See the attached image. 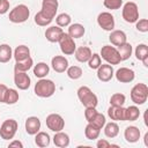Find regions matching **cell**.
Returning a JSON list of instances; mask_svg holds the SVG:
<instances>
[{"label":"cell","mask_w":148,"mask_h":148,"mask_svg":"<svg viewBox=\"0 0 148 148\" xmlns=\"http://www.w3.org/2000/svg\"><path fill=\"white\" fill-rule=\"evenodd\" d=\"M34 92L36 96L42 98H49L56 92V83L49 79H39L34 88Z\"/></svg>","instance_id":"6da1fadb"},{"label":"cell","mask_w":148,"mask_h":148,"mask_svg":"<svg viewBox=\"0 0 148 148\" xmlns=\"http://www.w3.org/2000/svg\"><path fill=\"white\" fill-rule=\"evenodd\" d=\"M77 97L84 108H96L98 104L97 96L87 86H82L77 89Z\"/></svg>","instance_id":"7a4b0ae2"},{"label":"cell","mask_w":148,"mask_h":148,"mask_svg":"<svg viewBox=\"0 0 148 148\" xmlns=\"http://www.w3.org/2000/svg\"><path fill=\"white\" fill-rule=\"evenodd\" d=\"M30 16V9L27 5L24 3H20L17 6H15L8 15V18L10 22L13 23H23L25 22Z\"/></svg>","instance_id":"3957f363"},{"label":"cell","mask_w":148,"mask_h":148,"mask_svg":"<svg viewBox=\"0 0 148 148\" xmlns=\"http://www.w3.org/2000/svg\"><path fill=\"white\" fill-rule=\"evenodd\" d=\"M148 98V87L146 83H136L131 90V99L135 105H142Z\"/></svg>","instance_id":"277c9868"},{"label":"cell","mask_w":148,"mask_h":148,"mask_svg":"<svg viewBox=\"0 0 148 148\" xmlns=\"http://www.w3.org/2000/svg\"><path fill=\"white\" fill-rule=\"evenodd\" d=\"M121 16L127 23H135L139 20V8L138 5L133 1H128L123 6Z\"/></svg>","instance_id":"5b68a950"},{"label":"cell","mask_w":148,"mask_h":148,"mask_svg":"<svg viewBox=\"0 0 148 148\" xmlns=\"http://www.w3.org/2000/svg\"><path fill=\"white\" fill-rule=\"evenodd\" d=\"M18 128V124L15 119H6L0 126V136L3 140H12Z\"/></svg>","instance_id":"8992f818"},{"label":"cell","mask_w":148,"mask_h":148,"mask_svg":"<svg viewBox=\"0 0 148 148\" xmlns=\"http://www.w3.org/2000/svg\"><path fill=\"white\" fill-rule=\"evenodd\" d=\"M99 56L102 59H104L106 61V64H110V65H118L121 61L117 47L111 46V45H104L101 49Z\"/></svg>","instance_id":"52a82bcc"},{"label":"cell","mask_w":148,"mask_h":148,"mask_svg":"<svg viewBox=\"0 0 148 148\" xmlns=\"http://www.w3.org/2000/svg\"><path fill=\"white\" fill-rule=\"evenodd\" d=\"M58 43H59V46H60L61 52H62L65 56L74 54V52H75V50H76V44H75L74 39H73L67 32H62V35H61V37L59 38Z\"/></svg>","instance_id":"ba28073f"},{"label":"cell","mask_w":148,"mask_h":148,"mask_svg":"<svg viewBox=\"0 0 148 148\" xmlns=\"http://www.w3.org/2000/svg\"><path fill=\"white\" fill-rule=\"evenodd\" d=\"M46 126L50 131L52 132H59V131H62L64 127H65V120L64 118L58 114V113H50L47 117H46Z\"/></svg>","instance_id":"9c48e42d"},{"label":"cell","mask_w":148,"mask_h":148,"mask_svg":"<svg viewBox=\"0 0 148 148\" xmlns=\"http://www.w3.org/2000/svg\"><path fill=\"white\" fill-rule=\"evenodd\" d=\"M97 24L105 31H112L116 25L114 17L109 12H102L97 16Z\"/></svg>","instance_id":"30bf717a"},{"label":"cell","mask_w":148,"mask_h":148,"mask_svg":"<svg viewBox=\"0 0 148 148\" xmlns=\"http://www.w3.org/2000/svg\"><path fill=\"white\" fill-rule=\"evenodd\" d=\"M14 83L20 90H27L30 87L31 79L27 74V72L14 71Z\"/></svg>","instance_id":"8fae6325"},{"label":"cell","mask_w":148,"mask_h":148,"mask_svg":"<svg viewBox=\"0 0 148 148\" xmlns=\"http://www.w3.org/2000/svg\"><path fill=\"white\" fill-rule=\"evenodd\" d=\"M113 75H114V71H113L112 65H110V64H102L97 68V77L102 82L111 81Z\"/></svg>","instance_id":"7c38bea8"},{"label":"cell","mask_w":148,"mask_h":148,"mask_svg":"<svg viewBox=\"0 0 148 148\" xmlns=\"http://www.w3.org/2000/svg\"><path fill=\"white\" fill-rule=\"evenodd\" d=\"M114 76L117 79V81L121 82V83H130L134 80L135 77V73L133 69L127 68V67H120L119 69L116 71Z\"/></svg>","instance_id":"4fadbf2b"},{"label":"cell","mask_w":148,"mask_h":148,"mask_svg":"<svg viewBox=\"0 0 148 148\" xmlns=\"http://www.w3.org/2000/svg\"><path fill=\"white\" fill-rule=\"evenodd\" d=\"M51 66H52L54 72L64 73L68 68V60L64 56H54L51 60Z\"/></svg>","instance_id":"5bb4252c"},{"label":"cell","mask_w":148,"mask_h":148,"mask_svg":"<svg viewBox=\"0 0 148 148\" xmlns=\"http://www.w3.org/2000/svg\"><path fill=\"white\" fill-rule=\"evenodd\" d=\"M24 127H25V132L29 135H35L40 130V120H39V118L35 117V116L28 117L27 120H25Z\"/></svg>","instance_id":"9a60e30c"},{"label":"cell","mask_w":148,"mask_h":148,"mask_svg":"<svg viewBox=\"0 0 148 148\" xmlns=\"http://www.w3.org/2000/svg\"><path fill=\"white\" fill-rule=\"evenodd\" d=\"M108 116L113 121H126L125 120V108L124 106H116L110 105L108 109Z\"/></svg>","instance_id":"2e32d148"},{"label":"cell","mask_w":148,"mask_h":148,"mask_svg":"<svg viewBox=\"0 0 148 148\" xmlns=\"http://www.w3.org/2000/svg\"><path fill=\"white\" fill-rule=\"evenodd\" d=\"M59 7V2L58 0H43L42 1V12H44L45 14H47L49 16H51L52 18H54L57 10Z\"/></svg>","instance_id":"e0dca14e"},{"label":"cell","mask_w":148,"mask_h":148,"mask_svg":"<svg viewBox=\"0 0 148 148\" xmlns=\"http://www.w3.org/2000/svg\"><path fill=\"white\" fill-rule=\"evenodd\" d=\"M140 136H141V132L136 126H127L124 131V138L130 143L138 142Z\"/></svg>","instance_id":"ac0fdd59"},{"label":"cell","mask_w":148,"mask_h":148,"mask_svg":"<svg viewBox=\"0 0 148 148\" xmlns=\"http://www.w3.org/2000/svg\"><path fill=\"white\" fill-rule=\"evenodd\" d=\"M62 29L58 25H51L45 30V37L50 43H57L62 35Z\"/></svg>","instance_id":"d6986e66"},{"label":"cell","mask_w":148,"mask_h":148,"mask_svg":"<svg viewBox=\"0 0 148 148\" xmlns=\"http://www.w3.org/2000/svg\"><path fill=\"white\" fill-rule=\"evenodd\" d=\"M109 40L112 45L114 46H119L121 44H124L125 42H127V36L123 30H112L110 31V36H109Z\"/></svg>","instance_id":"ffe728a7"},{"label":"cell","mask_w":148,"mask_h":148,"mask_svg":"<svg viewBox=\"0 0 148 148\" xmlns=\"http://www.w3.org/2000/svg\"><path fill=\"white\" fill-rule=\"evenodd\" d=\"M52 139H53L54 146H57L59 148H65V147L69 146V135L62 131L56 132V134Z\"/></svg>","instance_id":"44dd1931"},{"label":"cell","mask_w":148,"mask_h":148,"mask_svg":"<svg viewBox=\"0 0 148 148\" xmlns=\"http://www.w3.org/2000/svg\"><path fill=\"white\" fill-rule=\"evenodd\" d=\"M91 54H92V52H91L90 47H88V46H80L74 52L75 59L79 62H87L89 60V58L91 57Z\"/></svg>","instance_id":"7402d4cb"},{"label":"cell","mask_w":148,"mask_h":148,"mask_svg":"<svg viewBox=\"0 0 148 148\" xmlns=\"http://www.w3.org/2000/svg\"><path fill=\"white\" fill-rule=\"evenodd\" d=\"M13 57H14L15 61L24 60V59L30 57V49L27 45H18L13 51Z\"/></svg>","instance_id":"603a6c76"},{"label":"cell","mask_w":148,"mask_h":148,"mask_svg":"<svg viewBox=\"0 0 148 148\" xmlns=\"http://www.w3.org/2000/svg\"><path fill=\"white\" fill-rule=\"evenodd\" d=\"M86 32V29L81 24V23H73V24H69L68 25V35L75 39V38H81Z\"/></svg>","instance_id":"cb8c5ba5"},{"label":"cell","mask_w":148,"mask_h":148,"mask_svg":"<svg viewBox=\"0 0 148 148\" xmlns=\"http://www.w3.org/2000/svg\"><path fill=\"white\" fill-rule=\"evenodd\" d=\"M49 72H50V67H49V65H47L46 62L40 61V62H37V64L34 66V74H35V76L38 77V79L45 77V76L49 74Z\"/></svg>","instance_id":"d4e9b609"},{"label":"cell","mask_w":148,"mask_h":148,"mask_svg":"<svg viewBox=\"0 0 148 148\" xmlns=\"http://www.w3.org/2000/svg\"><path fill=\"white\" fill-rule=\"evenodd\" d=\"M103 128H104V134H105L106 138L112 139V138H116L119 134V126L116 121H110L108 124L105 123Z\"/></svg>","instance_id":"484cf974"},{"label":"cell","mask_w":148,"mask_h":148,"mask_svg":"<svg viewBox=\"0 0 148 148\" xmlns=\"http://www.w3.org/2000/svg\"><path fill=\"white\" fill-rule=\"evenodd\" d=\"M13 58V50L8 44H0V62L6 64Z\"/></svg>","instance_id":"4316f807"},{"label":"cell","mask_w":148,"mask_h":148,"mask_svg":"<svg viewBox=\"0 0 148 148\" xmlns=\"http://www.w3.org/2000/svg\"><path fill=\"white\" fill-rule=\"evenodd\" d=\"M117 50H118V53H119V56H120L121 61L130 59V57L132 56V52H133L132 45H131L130 43H127V42H125L124 44L117 46Z\"/></svg>","instance_id":"83f0119b"},{"label":"cell","mask_w":148,"mask_h":148,"mask_svg":"<svg viewBox=\"0 0 148 148\" xmlns=\"http://www.w3.org/2000/svg\"><path fill=\"white\" fill-rule=\"evenodd\" d=\"M50 142H51V138L46 132H38L35 134V143L38 147H40V148L47 147L50 145Z\"/></svg>","instance_id":"f1b7e54d"},{"label":"cell","mask_w":148,"mask_h":148,"mask_svg":"<svg viewBox=\"0 0 148 148\" xmlns=\"http://www.w3.org/2000/svg\"><path fill=\"white\" fill-rule=\"evenodd\" d=\"M140 117V110L136 105H131L125 108V120L127 121H135Z\"/></svg>","instance_id":"f546056e"},{"label":"cell","mask_w":148,"mask_h":148,"mask_svg":"<svg viewBox=\"0 0 148 148\" xmlns=\"http://www.w3.org/2000/svg\"><path fill=\"white\" fill-rule=\"evenodd\" d=\"M34 65V60L31 57L24 59V60H20V61H15V66H14V71H18V72H28Z\"/></svg>","instance_id":"4dcf8cb0"},{"label":"cell","mask_w":148,"mask_h":148,"mask_svg":"<svg viewBox=\"0 0 148 148\" xmlns=\"http://www.w3.org/2000/svg\"><path fill=\"white\" fill-rule=\"evenodd\" d=\"M99 133H101V130L98 127H96L95 125L88 123L86 128H84V135L88 140H96L98 136H99Z\"/></svg>","instance_id":"1f68e13d"},{"label":"cell","mask_w":148,"mask_h":148,"mask_svg":"<svg viewBox=\"0 0 148 148\" xmlns=\"http://www.w3.org/2000/svg\"><path fill=\"white\" fill-rule=\"evenodd\" d=\"M52 17L51 16H49L47 14H45L44 12H42V10H39L36 15H35V23L37 24V25H39V27H46V25H49L51 22H52Z\"/></svg>","instance_id":"d6a6232c"},{"label":"cell","mask_w":148,"mask_h":148,"mask_svg":"<svg viewBox=\"0 0 148 148\" xmlns=\"http://www.w3.org/2000/svg\"><path fill=\"white\" fill-rule=\"evenodd\" d=\"M20 98V95L17 92L16 89H13V88H8L7 92H6V97H5V104H8V105H13L15 104Z\"/></svg>","instance_id":"836d02e7"},{"label":"cell","mask_w":148,"mask_h":148,"mask_svg":"<svg viewBox=\"0 0 148 148\" xmlns=\"http://www.w3.org/2000/svg\"><path fill=\"white\" fill-rule=\"evenodd\" d=\"M56 22H57V25L60 27V28H64V27H68L72 22V17L69 14L67 13H61L59 15H57L56 17Z\"/></svg>","instance_id":"e575fe53"},{"label":"cell","mask_w":148,"mask_h":148,"mask_svg":"<svg viewBox=\"0 0 148 148\" xmlns=\"http://www.w3.org/2000/svg\"><path fill=\"white\" fill-rule=\"evenodd\" d=\"M66 73H67V76L72 80H77L82 76V68L79 67V66H69L67 69H66Z\"/></svg>","instance_id":"d590c367"},{"label":"cell","mask_w":148,"mask_h":148,"mask_svg":"<svg viewBox=\"0 0 148 148\" xmlns=\"http://www.w3.org/2000/svg\"><path fill=\"white\" fill-rule=\"evenodd\" d=\"M126 101V97L121 92H116L110 97V105H116V106H123Z\"/></svg>","instance_id":"8d00e7d4"},{"label":"cell","mask_w":148,"mask_h":148,"mask_svg":"<svg viewBox=\"0 0 148 148\" xmlns=\"http://www.w3.org/2000/svg\"><path fill=\"white\" fill-rule=\"evenodd\" d=\"M87 62H88V66L90 69H97L102 65V58L98 53H92Z\"/></svg>","instance_id":"74e56055"},{"label":"cell","mask_w":148,"mask_h":148,"mask_svg":"<svg viewBox=\"0 0 148 148\" xmlns=\"http://www.w3.org/2000/svg\"><path fill=\"white\" fill-rule=\"evenodd\" d=\"M134 53H135L136 59L141 61L143 58L148 57V46H147L146 44H139V45L135 47Z\"/></svg>","instance_id":"f35d334b"},{"label":"cell","mask_w":148,"mask_h":148,"mask_svg":"<svg viewBox=\"0 0 148 148\" xmlns=\"http://www.w3.org/2000/svg\"><path fill=\"white\" fill-rule=\"evenodd\" d=\"M105 123H106L105 116H104L103 113H99V112H97V114L95 116V118L92 119V121H91L90 124H92V125H95L96 127H98L99 130H102V128L104 127Z\"/></svg>","instance_id":"ab89813d"},{"label":"cell","mask_w":148,"mask_h":148,"mask_svg":"<svg viewBox=\"0 0 148 148\" xmlns=\"http://www.w3.org/2000/svg\"><path fill=\"white\" fill-rule=\"evenodd\" d=\"M103 5L108 9L116 10V9H119L123 6V0H104Z\"/></svg>","instance_id":"60d3db41"},{"label":"cell","mask_w":148,"mask_h":148,"mask_svg":"<svg viewBox=\"0 0 148 148\" xmlns=\"http://www.w3.org/2000/svg\"><path fill=\"white\" fill-rule=\"evenodd\" d=\"M135 28L140 32H147L148 31V20L147 18H141L135 22Z\"/></svg>","instance_id":"b9f144b4"},{"label":"cell","mask_w":148,"mask_h":148,"mask_svg":"<svg viewBox=\"0 0 148 148\" xmlns=\"http://www.w3.org/2000/svg\"><path fill=\"white\" fill-rule=\"evenodd\" d=\"M97 110L96 108H86V111H84V118L88 123H91L92 119L95 118V116L97 114Z\"/></svg>","instance_id":"7bdbcfd3"},{"label":"cell","mask_w":148,"mask_h":148,"mask_svg":"<svg viewBox=\"0 0 148 148\" xmlns=\"http://www.w3.org/2000/svg\"><path fill=\"white\" fill-rule=\"evenodd\" d=\"M97 148H110V147H118V145H112L105 139H99L96 143Z\"/></svg>","instance_id":"ee69618b"},{"label":"cell","mask_w":148,"mask_h":148,"mask_svg":"<svg viewBox=\"0 0 148 148\" xmlns=\"http://www.w3.org/2000/svg\"><path fill=\"white\" fill-rule=\"evenodd\" d=\"M8 90V87L0 83V103H3L5 102V97H6V92Z\"/></svg>","instance_id":"f6af8a7d"},{"label":"cell","mask_w":148,"mask_h":148,"mask_svg":"<svg viewBox=\"0 0 148 148\" xmlns=\"http://www.w3.org/2000/svg\"><path fill=\"white\" fill-rule=\"evenodd\" d=\"M8 147H17V148H23V143L18 140H13L12 142H9Z\"/></svg>","instance_id":"bcb514c9"},{"label":"cell","mask_w":148,"mask_h":148,"mask_svg":"<svg viewBox=\"0 0 148 148\" xmlns=\"http://www.w3.org/2000/svg\"><path fill=\"white\" fill-rule=\"evenodd\" d=\"M141 61H142V64H143V66H145V67H148V57L143 58Z\"/></svg>","instance_id":"7dc6e473"},{"label":"cell","mask_w":148,"mask_h":148,"mask_svg":"<svg viewBox=\"0 0 148 148\" xmlns=\"http://www.w3.org/2000/svg\"><path fill=\"white\" fill-rule=\"evenodd\" d=\"M143 140H145V146H146V147H148V133H146V134H145Z\"/></svg>","instance_id":"c3c4849f"},{"label":"cell","mask_w":148,"mask_h":148,"mask_svg":"<svg viewBox=\"0 0 148 148\" xmlns=\"http://www.w3.org/2000/svg\"><path fill=\"white\" fill-rule=\"evenodd\" d=\"M1 1H2V0H0V5H1Z\"/></svg>","instance_id":"681fc988"}]
</instances>
